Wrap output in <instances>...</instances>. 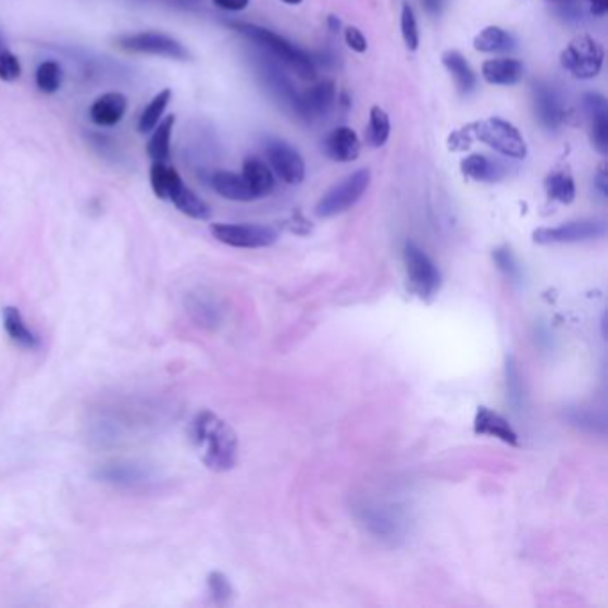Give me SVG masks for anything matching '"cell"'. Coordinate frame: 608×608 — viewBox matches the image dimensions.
<instances>
[{
	"mask_svg": "<svg viewBox=\"0 0 608 608\" xmlns=\"http://www.w3.org/2000/svg\"><path fill=\"white\" fill-rule=\"evenodd\" d=\"M191 435L198 456L209 470L223 473L238 464V435L214 412H198L191 423Z\"/></svg>",
	"mask_w": 608,
	"mask_h": 608,
	"instance_id": "cell-1",
	"label": "cell"
},
{
	"mask_svg": "<svg viewBox=\"0 0 608 608\" xmlns=\"http://www.w3.org/2000/svg\"><path fill=\"white\" fill-rule=\"evenodd\" d=\"M150 186L159 200H169L186 216L194 220H209L211 208L184 184L177 170L163 161H152L150 166Z\"/></svg>",
	"mask_w": 608,
	"mask_h": 608,
	"instance_id": "cell-2",
	"label": "cell"
},
{
	"mask_svg": "<svg viewBox=\"0 0 608 608\" xmlns=\"http://www.w3.org/2000/svg\"><path fill=\"white\" fill-rule=\"evenodd\" d=\"M231 25H233V29L238 30L239 35L258 44L262 49H266L275 60L289 66L300 79L314 80L317 77V69L312 65L311 58L283 36L275 35L273 30L264 29L259 25L241 24V22H233Z\"/></svg>",
	"mask_w": 608,
	"mask_h": 608,
	"instance_id": "cell-3",
	"label": "cell"
},
{
	"mask_svg": "<svg viewBox=\"0 0 608 608\" xmlns=\"http://www.w3.org/2000/svg\"><path fill=\"white\" fill-rule=\"evenodd\" d=\"M404 264L412 291L423 300H432L439 293L443 283L437 264L429 258L423 248L412 241H407L404 247Z\"/></svg>",
	"mask_w": 608,
	"mask_h": 608,
	"instance_id": "cell-4",
	"label": "cell"
},
{
	"mask_svg": "<svg viewBox=\"0 0 608 608\" xmlns=\"http://www.w3.org/2000/svg\"><path fill=\"white\" fill-rule=\"evenodd\" d=\"M473 139L489 145L491 149L500 152L505 158L524 159L526 144L514 125L501 119H487L470 124Z\"/></svg>",
	"mask_w": 608,
	"mask_h": 608,
	"instance_id": "cell-5",
	"label": "cell"
},
{
	"mask_svg": "<svg viewBox=\"0 0 608 608\" xmlns=\"http://www.w3.org/2000/svg\"><path fill=\"white\" fill-rule=\"evenodd\" d=\"M370 178V172L364 169L357 170L347 178H343L342 183H337L331 191H326L318 202L314 209L317 216L332 218L353 208L361 200L362 195L367 194Z\"/></svg>",
	"mask_w": 608,
	"mask_h": 608,
	"instance_id": "cell-6",
	"label": "cell"
},
{
	"mask_svg": "<svg viewBox=\"0 0 608 608\" xmlns=\"http://www.w3.org/2000/svg\"><path fill=\"white\" fill-rule=\"evenodd\" d=\"M604 47L588 35H580L560 54V63L576 79H593L604 66Z\"/></svg>",
	"mask_w": 608,
	"mask_h": 608,
	"instance_id": "cell-7",
	"label": "cell"
},
{
	"mask_svg": "<svg viewBox=\"0 0 608 608\" xmlns=\"http://www.w3.org/2000/svg\"><path fill=\"white\" fill-rule=\"evenodd\" d=\"M116 45H119V49L133 52V54L158 55V58H169V60L175 61H188L191 58L189 50L181 41L164 33H158V30L120 36Z\"/></svg>",
	"mask_w": 608,
	"mask_h": 608,
	"instance_id": "cell-8",
	"label": "cell"
},
{
	"mask_svg": "<svg viewBox=\"0 0 608 608\" xmlns=\"http://www.w3.org/2000/svg\"><path fill=\"white\" fill-rule=\"evenodd\" d=\"M211 234L216 241L234 248H266L275 245V228L258 223H213Z\"/></svg>",
	"mask_w": 608,
	"mask_h": 608,
	"instance_id": "cell-9",
	"label": "cell"
},
{
	"mask_svg": "<svg viewBox=\"0 0 608 608\" xmlns=\"http://www.w3.org/2000/svg\"><path fill=\"white\" fill-rule=\"evenodd\" d=\"M607 234V223L601 220H579L559 227L537 228L534 241L539 245H562V243H582L591 239L604 238Z\"/></svg>",
	"mask_w": 608,
	"mask_h": 608,
	"instance_id": "cell-10",
	"label": "cell"
},
{
	"mask_svg": "<svg viewBox=\"0 0 608 608\" xmlns=\"http://www.w3.org/2000/svg\"><path fill=\"white\" fill-rule=\"evenodd\" d=\"M268 161L275 170V174L287 184H300L306 177V164L297 150L291 145L272 139L266 145Z\"/></svg>",
	"mask_w": 608,
	"mask_h": 608,
	"instance_id": "cell-11",
	"label": "cell"
},
{
	"mask_svg": "<svg viewBox=\"0 0 608 608\" xmlns=\"http://www.w3.org/2000/svg\"><path fill=\"white\" fill-rule=\"evenodd\" d=\"M334 104H336V85L332 80H323L320 85L297 95L293 109L303 120H318L331 113Z\"/></svg>",
	"mask_w": 608,
	"mask_h": 608,
	"instance_id": "cell-12",
	"label": "cell"
},
{
	"mask_svg": "<svg viewBox=\"0 0 608 608\" xmlns=\"http://www.w3.org/2000/svg\"><path fill=\"white\" fill-rule=\"evenodd\" d=\"M362 523L367 524L371 534L382 539L395 541L404 534L406 521L401 520V516L393 510V507H384V505H364L361 507Z\"/></svg>",
	"mask_w": 608,
	"mask_h": 608,
	"instance_id": "cell-13",
	"label": "cell"
},
{
	"mask_svg": "<svg viewBox=\"0 0 608 608\" xmlns=\"http://www.w3.org/2000/svg\"><path fill=\"white\" fill-rule=\"evenodd\" d=\"M95 476L106 484L119 485L124 489H139L152 482L153 476L144 466L133 464V462H111V464L100 466Z\"/></svg>",
	"mask_w": 608,
	"mask_h": 608,
	"instance_id": "cell-14",
	"label": "cell"
},
{
	"mask_svg": "<svg viewBox=\"0 0 608 608\" xmlns=\"http://www.w3.org/2000/svg\"><path fill=\"white\" fill-rule=\"evenodd\" d=\"M535 114L544 129L557 131L564 120V108L559 94L551 86L537 83L534 86Z\"/></svg>",
	"mask_w": 608,
	"mask_h": 608,
	"instance_id": "cell-15",
	"label": "cell"
},
{
	"mask_svg": "<svg viewBox=\"0 0 608 608\" xmlns=\"http://www.w3.org/2000/svg\"><path fill=\"white\" fill-rule=\"evenodd\" d=\"M127 113V99L120 91H109L95 99L89 108V120L99 127H114Z\"/></svg>",
	"mask_w": 608,
	"mask_h": 608,
	"instance_id": "cell-16",
	"label": "cell"
},
{
	"mask_svg": "<svg viewBox=\"0 0 608 608\" xmlns=\"http://www.w3.org/2000/svg\"><path fill=\"white\" fill-rule=\"evenodd\" d=\"M475 432L480 435H489L500 439L505 445L520 446V437L504 415L491 411L487 407H479L475 414Z\"/></svg>",
	"mask_w": 608,
	"mask_h": 608,
	"instance_id": "cell-17",
	"label": "cell"
},
{
	"mask_svg": "<svg viewBox=\"0 0 608 608\" xmlns=\"http://www.w3.org/2000/svg\"><path fill=\"white\" fill-rule=\"evenodd\" d=\"M584 109L593 125V144L599 152H608V111L604 95L587 94L584 97Z\"/></svg>",
	"mask_w": 608,
	"mask_h": 608,
	"instance_id": "cell-18",
	"label": "cell"
},
{
	"mask_svg": "<svg viewBox=\"0 0 608 608\" xmlns=\"http://www.w3.org/2000/svg\"><path fill=\"white\" fill-rule=\"evenodd\" d=\"M2 326L11 342L18 347L25 348V350H38L41 347L40 337L36 332L30 331L16 307L5 306L2 309Z\"/></svg>",
	"mask_w": 608,
	"mask_h": 608,
	"instance_id": "cell-19",
	"label": "cell"
},
{
	"mask_svg": "<svg viewBox=\"0 0 608 608\" xmlns=\"http://www.w3.org/2000/svg\"><path fill=\"white\" fill-rule=\"evenodd\" d=\"M325 150L334 161L350 163V161H356L359 158L361 144H359L356 131L350 129V127H337L328 134Z\"/></svg>",
	"mask_w": 608,
	"mask_h": 608,
	"instance_id": "cell-20",
	"label": "cell"
},
{
	"mask_svg": "<svg viewBox=\"0 0 608 608\" xmlns=\"http://www.w3.org/2000/svg\"><path fill=\"white\" fill-rule=\"evenodd\" d=\"M524 66L521 61L500 58V60L485 61L482 75L489 85L512 86L523 79Z\"/></svg>",
	"mask_w": 608,
	"mask_h": 608,
	"instance_id": "cell-21",
	"label": "cell"
},
{
	"mask_svg": "<svg viewBox=\"0 0 608 608\" xmlns=\"http://www.w3.org/2000/svg\"><path fill=\"white\" fill-rule=\"evenodd\" d=\"M460 170L466 177L479 181V183H498L507 175V170L500 163L480 156V153H473V156L462 159Z\"/></svg>",
	"mask_w": 608,
	"mask_h": 608,
	"instance_id": "cell-22",
	"label": "cell"
},
{
	"mask_svg": "<svg viewBox=\"0 0 608 608\" xmlns=\"http://www.w3.org/2000/svg\"><path fill=\"white\" fill-rule=\"evenodd\" d=\"M241 175L247 181L248 188L252 191L253 198L266 197L275 188V178H273L272 170L268 169L266 163H262L261 159H245Z\"/></svg>",
	"mask_w": 608,
	"mask_h": 608,
	"instance_id": "cell-23",
	"label": "cell"
},
{
	"mask_svg": "<svg viewBox=\"0 0 608 608\" xmlns=\"http://www.w3.org/2000/svg\"><path fill=\"white\" fill-rule=\"evenodd\" d=\"M211 186L220 197L234 200V202H250L256 200L252 191L248 188L247 181L243 175L233 172H216L211 177Z\"/></svg>",
	"mask_w": 608,
	"mask_h": 608,
	"instance_id": "cell-24",
	"label": "cell"
},
{
	"mask_svg": "<svg viewBox=\"0 0 608 608\" xmlns=\"http://www.w3.org/2000/svg\"><path fill=\"white\" fill-rule=\"evenodd\" d=\"M175 114H169L161 119L152 129L149 144H147V153L152 161H163L166 163L170 159V144H172V131H174Z\"/></svg>",
	"mask_w": 608,
	"mask_h": 608,
	"instance_id": "cell-25",
	"label": "cell"
},
{
	"mask_svg": "<svg viewBox=\"0 0 608 608\" xmlns=\"http://www.w3.org/2000/svg\"><path fill=\"white\" fill-rule=\"evenodd\" d=\"M443 63H445L446 69L450 72L451 77L456 79L460 94L473 91V88L476 86V77L471 66L468 65V61L464 60V55L459 54L457 50H448V52L443 54Z\"/></svg>",
	"mask_w": 608,
	"mask_h": 608,
	"instance_id": "cell-26",
	"label": "cell"
},
{
	"mask_svg": "<svg viewBox=\"0 0 608 608\" xmlns=\"http://www.w3.org/2000/svg\"><path fill=\"white\" fill-rule=\"evenodd\" d=\"M261 72L262 79L266 83L268 88L272 89V94L277 97V99L283 100L284 104L291 106L295 108V100H297V94L295 89L289 85L286 75L283 72H278L277 66L273 63H266V61H261Z\"/></svg>",
	"mask_w": 608,
	"mask_h": 608,
	"instance_id": "cell-27",
	"label": "cell"
},
{
	"mask_svg": "<svg viewBox=\"0 0 608 608\" xmlns=\"http://www.w3.org/2000/svg\"><path fill=\"white\" fill-rule=\"evenodd\" d=\"M475 49L479 52H487V54H493V52H509V50H514L516 41L512 36L507 33V30L496 27V25H491V27H485L484 30H480V35H476Z\"/></svg>",
	"mask_w": 608,
	"mask_h": 608,
	"instance_id": "cell-28",
	"label": "cell"
},
{
	"mask_svg": "<svg viewBox=\"0 0 608 608\" xmlns=\"http://www.w3.org/2000/svg\"><path fill=\"white\" fill-rule=\"evenodd\" d=\"M170 100H172V89L170 88L161 89V91L150 100V104L144 109V113L139 116V133H152L153 127L163 119L164 111L169 108Z\"/></svg>",
	"mask_w": 608,
	"mask_h": 608,
	"instance_id": "cell-29",
	"label": "cell"
},
{
	"mask_svg": "<svg viewBox=\"0 0 608 608\" xmlns=\"http://www.w3.org/2000/svg\"><path fill=\"white\" fill-rule=\"evenodd\" d=\"M389 133H392V122H389L386 111L379 106L371 108L370 124H368L367 133H364L367 144L373 149H379L386 144Z\"/></svg>",
	"mask_w": 608,
	"mask_h": 608,
	"instance_id": "cell-30",
	"label": "cell"
},
{
	"mask_svg": "<svg viewBox=\"0 0 608 608\" xmlns=\"http://www.w3.org/2000/svg\"><path fill=\"white\" fill-rule=\"evenodd\" d=\"M544 186H546L548 197L551 200H557V202L571 203L576 197L573 177L566 172L548 175V178L544 181Z\"/></svg>",
	"mask_w": 608,
	"mask_h": 608,
	"instance_id": "cell-31",
	"label": "cell"
},
{
	"mask_svg": "<svg viewBox=\"0 0 608 608\" xmlns=\"http://www.w3.org/2000/svg\"><path fill=\"white\" fill-rule=\"evenodd\" d=\"M35 80L36 88L40 89L41 94H55L63 83V69L55 61H44L36 69Z\"/></svg>",
	"mask_w": 608,
	"mask_h": 608,
	"instance_id": "cell-32",
	"label": "cell"
},
{
	"mask_svg": "<svg viewBox=\"0 0 608 608\" xmlns=\"http://www.w3.org/2000/svg\"><path fill=\"white\" fill-rule=\"evenodd\" d=\"M493 258H495L498 270L504 273L505 277L509 278L510 283H521L523 272H521L520 262H518V259H516L514 253H512L509 247L496 248Z\"/></svg>",
	"mask_w": 608,
	"mask_h": 608,
	"instance_id": "cell-33",
	"label": "cell"
},
{
	"mask_svg": "<svg viewBox=\"0 0 608 608\" xmlns=\"http://www.w3.org/2000/svg\"><path fill=\"white\" fill-rule=\"evenodd\" d=\"M189 312L203 325H214L218 322V307L202 293L189 297Z\"/></svg>",
	"mask_w": 608,
	"mask_h": 608,
	"instance_id": "cell-34",
	"label": "cell"
},
{
	"mask_svg": "<svg viewBox=\"0 0 608 608\" xmlns=\"http://www.w3.org/2000/svg\"><path fill=\"white\" fill-rule=\"evenodd\" d=\"M401 36H404L407 49L412 50V52L418 50V45H420V30H418L414 11H412L409 4L404 5V10H401Z\"/></svg>",
	"mask_w": 608,
	"mask_h": 608,
	"instance_id": "cell-35",
	"label": "cell"
},
{
	"mask_svg": "<svg viewBox=\"0 0 608 608\" xmlns=\"http://www.w3.org/2000/svg\"><path fill=\"white\" fill-rule=\"evenodd\" d=\"M22 75V65L18 58L11 52L10 47L0 49V80L13 83Z\"/></svg>",
	"mask_w": 608,
	"mask_h": 608,
	"instance_id": "cell-36",
	"label": "cell"
},
{
	"mask_svg": "<svg viewBox=\"0 0 608 608\" xmlns=\"http://www.w3.org/2000/svg\"><path fill=\"white\" fill-rule=\"evenodd\" d=\"M209 585V593L213 596L214 601L218 605H225L227 604L231 596H233V587H231V582H228L227 576L223 573H214L209 574L208 579Z\"/></svg>",
	"mask_w": 608,
	"mask_h": 608,
	"instance_id": "cell-37",
	"label": "cell"
},
{
	"mask_svg": "<svg viewBox=\"0 0 608 608\" xmlns=\"http://www.w3.org/2000/svg\"><path fill=\"white\" fill-rule=\"evenodd\" d=\"M505 375H507V392L512 404H520L523 400V386H521L520 370L516 367L514 359L507 357V368H505Z\"/></svg>",
	"mask_w": 608,
	"mask_h": 608,
	"instance_id": "cell-38",
	"label": "cell"
},
{
	"mask_svg": "<svg viewBox=\"0 0 608 608\" xmlns=\"http://www.w3.org/2000/svg\"><path fill=\"white\" fill-rule=\"evenodd\" d=\"M471 144H473V134H471L470 125H466L464 129L451 133L450 138H448V149L451 152H464V150L470 149Z\"/></svg>",
	"mask_w": 608,
	"mask_h": 608,
	"instance_id": "cell-39",
	"label": "cell"
},
{
	"mask_svg": "<svg viewBox=\"0 0 608 608\" xmlns=\"http://www.w3.org/2000/svg\"><path fill=\"white\" fill-rule=\"evenodd\" d=\"M345 40H347L348 47L359 52V54L367 52V38H364V35H362L361 30L357 29V27H348V29L345 30Z\"/></svg>",
	"mask_w": 608,
	"mask_h": 608,
	"instance_id": "cell-40",
	"label": "cell"
},
{
	"mask_svg": "<svg viewBox=\"0 0 608 608\" xmlns=\"http://www.w3.org/2000/svg\"><path fill=\"white\" fill-rule=\"evenodd\" d=\"M214 4L222 10L227 11H243L247 8L250 0H213Z\"/></svg>",
	"mask_w": 608,
	"mask_h": 608,
	"instance_id": "cell-41",
	"label": "cell"
},
{
	"mask_svg": "<svg viewBox=\"0 0 608 608\" xmlns=\"http://www.w3.org/2000/svg\"><path fill=\"white\" fill-rule=\"evenodd\" d=\"M426 13L432 16H439L445 10L446 0H421Z\"/></svg>",
	"mask_w": 608,
	"mask_h": 608,
	"instance_id": "cell-42",
	"label": "cell"
},
{
	"mask_svg": "<svg viewBox=\"0 0 608 608\" xmlns=\"http://www.w3.org/2000/svg\"><path fill=\"white\" fill-rule=\"evenodd\" d=\"M594 184H596V188H598L599 194L601 197H607L608 195V181H607V170H605V164H601V169H599L598 175L594 178Z\"/></svg>",
	"mask_w": 608,
	"mask_h": 608,
	"instance_id": "cell-43",
	"label": "cell"
},
{
	"mask_svg": "<svg viewBox=\"0 0 608 608\" xmlns=\"http://www.w3.org/2000/svg\"><path fill=\"white\" fill-rule=\"evenodd\" d=\"M593 16H604L608 11V0H587Z\"/></svg>",
	"mask_w": 608,
	"mask_h": 608,
	"instance_id": "cell-44",
	"label": "cell"
},
{
	"mask_svg": "<svg viewBox=\"0 0 608 608\" xmlns=\"http://www.w3.org/2000/svg\"><path fill=\"white\" fill-rule=\"evenodd\" d=\"M326 24H328V29L332 30V33H337V30H339V27H342V22L337 21V16L331 15L328 16V18H326Z\"/></svg>",
	"mask_w": 608,
	"mask_h": 608,
	"instance_id": "cell-45",
	"label": "cell"
},
{
	"mask_svg": "<svg viewBox=\"0 0 608 608\" xmlns=\"http://www.w3.org/2000/svg\"><path fill=\"white\" fill-rule=\"evenodd\" d=\"M284 2H286V4L297 5L300 4L302 0H284Z\"/></svg>",
	"mask_w": 608,
	"mask_h": 608,
	"instance_id": "cell-46",
	"label": "cell"
},
{
	"mask_svg": "<svg viewBox=\"0 0 608 608\" xmlns=\"http://www.w3.org/2000/svg\"><path fill=\"white\" fill-rule=\"evenodd\" d=\"M548 2H559V4H562V2H568V0H548Z\"/></svg>",
	"mask_w": 608,
	"mask_h": 608,
	"instance_id": "cell-47",
	"label": "cell"
}]
</instances>
